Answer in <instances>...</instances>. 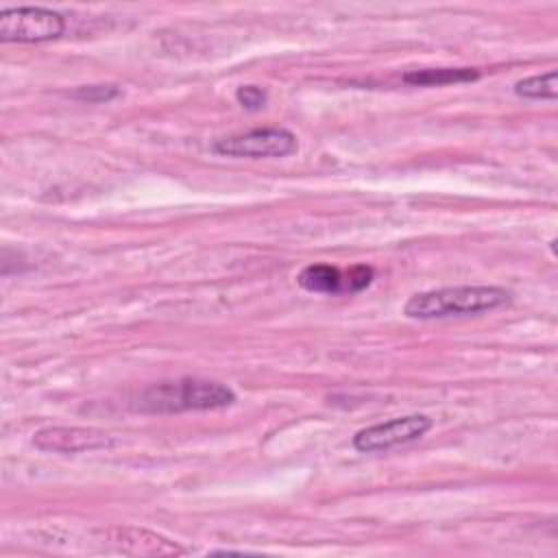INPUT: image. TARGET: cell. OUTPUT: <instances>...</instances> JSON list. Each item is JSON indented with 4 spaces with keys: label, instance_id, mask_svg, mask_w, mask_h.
<instances>
[{
    "label": "cell",
    "instance_id": "11",
    "mask_svg": "<svg viewBox=\"0 0 558 558\" xmlns=\"http://www.w3.org/2000/svg\"><path fill=\"white\" fill-rule=\"evenodd\" d=\"M120 96V89L116 85H83L72 92V98L83 102H107Z\"/></svg>",
    "mask_w": 558,
    "mask_h": 558
},
{
    "label": "cell",
    "instance_id": "12",
    "mask_svg": "<svg viewBox=\"0 0 558 558\" xmlns=\"http://www.w3.org/2000/svg\"><path fill=\"white\" fill-rule=\"evenodd\" d=\"M373 281V268L366 264H357L344 272V294H353L364 290Z\"/></svg>",
    "mask_w": 558,
    "mask_h": 558
},
{
    "label": "cell",
    "instance_id": "8",
    "mask_svg": "<svg viewBox=\"0 0 558 558\" xmlns=\"http://www.w3.org/2000/svg\"><path fill=\"white\" fill-rule=\"evenodd\" d=\"M299 286L318 294H344V272L331 264H310L299 277Z\"/></svg>",
    "mask_w": 558,
    "mask_h": 558
},
{
    "label": "cell",
    "instance_id": "4",
    "mask_svg": "<svg viewBox=\"0 0 558 558\" xmlns=\"http://www.w3.org/2000/svg\"><path fill=\"white\" fill-rule=\"evenodd\" d=\"M296 150V137L283 126H264L246 133L222 137L214 144V153L222 157H286Z\"/></svg>",
    "mask_w": 558,
    "mask_h": 558
},
{
    "label": "cell",
    "instance_id": "1",
    "mask_svg": "<svg viewBox=\"0 0 558 558\" xmlns=\"http://www.w3.org/2000/svg\"><path fill=\"white\" fill-rule=\"evenodd\" d=\"M510 301V292L499 286H453L427 290L410 296L403 312L410 318H447L480 314L495 307H501Z\"/></svg>",
    "mask_w": 558,
    "mask_h": 558
},
{
    "label": "cell",
    "instance_id": "7",
    "mask_svg": "<svg viewBox=\"0 0 558 558\" xmlns=\"http://www.w3.org/2000/svg\"><path fill=\"white\" fill-rule=\"evenodd\" d=\"M109 541L124 554L133 556H179L185 554L183 547L172 543L170 538L150 532L146 527L120 525L109 532Z\"/></svg>",
    "mask_w": 558,
    "mask_h": 558
},
{
    "label": "cell",
    "instance_id": "5",
    "mask_svg": "<svg viewBox=\"0 0 558 558\" xmlns=\"http://www.w3.org/2000/svg\"><path fill=\"white\" fill-rule=\"evenodd\" d=\"M432 427V418L425 414H405L390 421H381L360 429L353 436V447L362 453L386 451L399 445H408L425 436Z\"/></svg>",
    "mask_w": 558,
    "mask_h": 558
},
{
    "label": "cell",
    "instance_id": "6",
    "mask_svg": "<svg viewBox=\"0 0 558 558\" xmlns=\"http://www.w3.org/2000/svg\"><path fill=\"white\" fill-rule=\"evenodd\" d=\"M35 447L52 453H83L107 449L113 445V438L94 427H44L33 438Z\"/></svg>",
    "mask_w": 558,
    "mask_h": 558
},
{
    "label": "cell",
    "instance_id": "2",
    "mask_svg": "<svg viewBox=\"0 0 558 558\" xmlns=\"http://www.w3.org/2000/svg\"><path fill=\"white\" fill-rule=\"evenodd\" d=\"M235 401V392L214 379L183 377L161 381L140 392L137 410L144 412H185V410H218Z\"/></svg>",
    "mask_w": 558,
    "mask_h": 558
},
{
    "label": "cell",
    "instance_id": "9",
    "mask_svg": "<svg viewBox=\"0 0 558 558\" xmlns=\"http://www.w3.org/2000/svg\"><path fill=\"white\" fill-rule=\"evenodd\" d=\"M480 76L475 68H423L403 74V83L414 87H438L451 83H469Z\"/></svg>",
    "mask_w": 558,
    "mask_h": 558
},
{
    "label": "cell",
    "instance_id": "10",
    "mask_svg": "<svg viewBox=\"0 0 558 558\" xmlns=\"http://www.w3.org/2000/svg\"><path fill=\"white\" fill-rule=\"evenodd\" d=\"M514 94L534 100H554L558 96V72L547 70L543 74H532L514 83Z\"/></svg>",
    "mask_w": 558,
    "mask_h": 558
},
{
    "label": "cell",
    "instance_id": "13",
    "mask_svg": "<svg viewBox=\"0 0 558 558\" xmlns=\"http://www.w3.org/2000/svg\"><path fill=\"white\" fill-rule=\"evenodd\" d=\"M235 98H238V102L244 107V109H248V111H257V109H262L264 105H266V89H262V87H257V85H242V87H238V92H235Z\"/></svg>",
    "mask_w": 558,
    "mask_h": 558
},
{
    "label": "cell",
    "instance_id": "3",
    "mask_svg": "<svg viewBox=\"0 0 558 558\" xmlns=\"http://www.w3.org/2000/svg\"><path fill=\"white\" fill-rule=\"evenodd\" d=\"M65 31V17L46 7H15L0 13V39L39 44L57 39Z\"/></svg>",
    "mask_w": 558,
    "mask_h": 558
}]
</instances>
